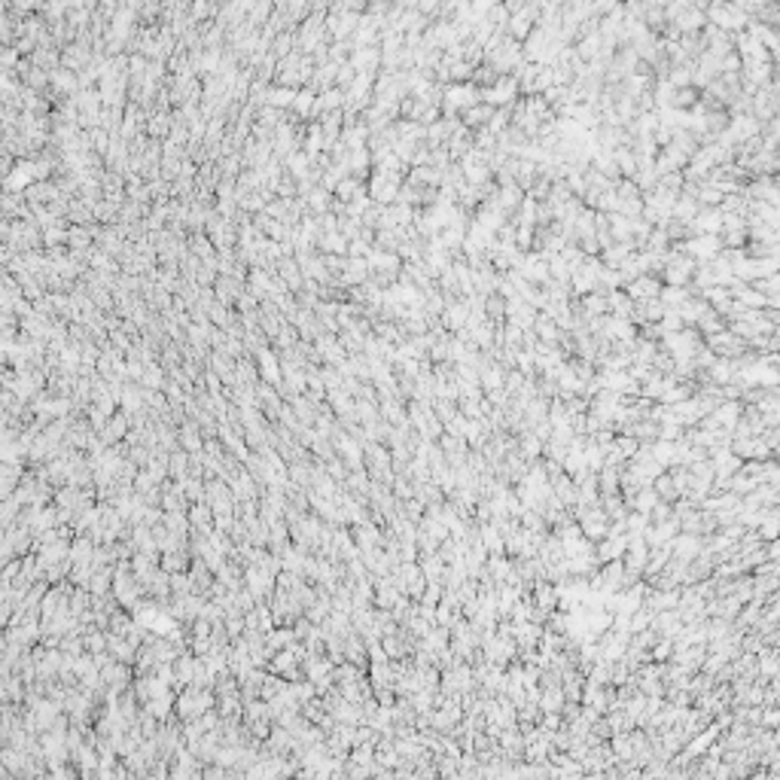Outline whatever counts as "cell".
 I'll use <instances>...</instances> for the list:
<instances>
[{
    "label": "cell",
    "instance_id": "5",
    "mask_svg": "<svg viewBox=\"0 0 780 780\" xmlns=\"http://www.w3.org/2000/svg\"><path fill=\"white\" fill-rule=\"evenodd\" d=\"M278 278L287 283V290L293 293V296H296V293H302L305 290V274H302V265L296 262V256H287V260H281L278 262Z\"/></svg>",
    "mask_w": 780,
    "mask_h": 780
},
{
    "label": "cell",
    "instance_id": "1",
    "mask_svg": "<svg viewBox=\"0 0 780 780\" xmlns=\"http://www.w3.org/2000/svg\"><path fill=\"white\" fill-rule=\"evenodd\" d=\"M402 183H406V177H393V174L372 171V177H369V183H366V186H369V196H372L375 205L390 207V205H397Z\"/></svg>",
    "mask_w": 780,
    "mask_h": 780
},
{
    "label": "cell",
    "instance_id": "3",
    "mask_svg": "<svg viewBox=\"0 0 780 780\" xmlns=\"http://www.w3.org/2000/svg\"><path fill=\"white\" fill-rule=\"evenodd\" d=\"M214 293H217V302L226 308H235L238 302L247 296V281H235V278H226L219 274L217 283H214Z\"/></svg>",
    "mask_w": 780,
    "mask_h": 780
},
{
    "label": "cell",
    "instance_id": "4",
    "mask_svg": "<svg viewBox=\"0 0 780 780\" xmlns=\"http://www.w3.org/2000/svg\"><path fill=\"white\" fill-rule=\"evenodd\" d=\"M314 345H317V354H320V363H324V366H338V363L347 360L345 345L338 342V335H333V333L320 335Z\"/></svg>",
    "mask_w": 780,
    "mask_h": 780
},
{
    "label": "cell",
    "instance_id": "2",
    "mask_svg": "<svg viewBox=\"0 0 780 780\" xmlns=\"http://www.w3.org/2000/svg\"><path fill=\"white\" fill-rule=\"evenodd\" d=\"M253 360H256V369H260V381L271 384V388H281V384H283V369H281L278 351H274V347H265V351H260Z\"/></svg>",
    "mask_w": 780,
    "mask_h": 780
},
{
    "label": "cell",
    "instance_id": "10",
    "mask_svg": "<svg viewBox=\"0 0 780 780\" xmlns=\"http://www.w3.org/2000/svg\"><path fill=\"white\" fill-rule=\"evenodd\" d=\"M162 570L165 573H183V570H189V558H186V552H183V549H174V552H165L162 555Z\"/></svg>",
    "mask_w": 780,
    "mask_h": 780
},
{
    "label": "cell",
    "instance_id": "9",
    "mask_svg": "<svg viewBox=\"0 0 780 780\" xmlns=\"http://www.w3.org/2000/svg\"><path fill=\"white\" fill-rule=\"evenodd\" d=\"M296 89H283V86H269V101L265 104L269 107H278V110H293V104H296Z\"/></svg>",
    "mask_w": 780,
    "mask_h": 780
},
{
    "label": "cell",
    "instance_id": "11",
    "mask_svg": "<svg viewBox=\"0 0 780 780\" xmlns=\"http://www.w3.org/2000/svg\"><path fill=\"white\" fill-rule=\"evenodd\" d=\"M18 61H22V55H18L15 46H4V55H0V68H4V70H15Z\"/></svg>",
    "mask_w": 780,
    "mask_h": 780
},
{
    "label": "cell",
    "instance_id": "7",
    "mask_svg": "<svg viewBox=\"0 0 780 780\" xmlns=\"http://www.w3.org/2000/svg\"><path fill=\"white\" fill-rule=\"evenodd\" d=\"M171 125H174V110H168V113H153L150 122H146V134L155 137V141H168Z\"/></svg>",
    "mask_w": 780,
    "mask_h": 780
},
{
    "label": "cell",
    "instance_id": "8",
    "mask_svg": "<svg viewBox=\"0 0 780 780\" xmlns=\"http://www.w3.org/2000/svg\"><path fill=\"white\" fill-rule=\"evenodd\" d=\"M189 250L196 253L201 262H207V260H217V247H214V241H210V238H207L205 232H196V235H189Z\"/></svg>",
    "mask_w": 780,
    "mask_h": 780
},
{
    "label": "cell",
    "instance_id": "6",
    "mask_svg": "<svg viewBox=\"0 0 780 780\" xmlns=\"http://www.w3.org/2000/svg\"><path fill=\"white\" fill-rule=\"evenodd\" d=\"M210 704H214V698H210L205 689H196V686H192V689L180 698V713L186 720H192V717H198V713H205Z\"/></svg>",
    "mask_w": 780,
    "mask_h": 780
}]
</instances>
